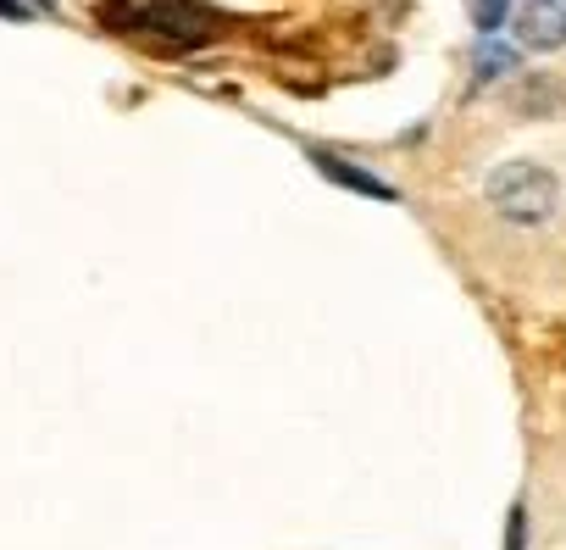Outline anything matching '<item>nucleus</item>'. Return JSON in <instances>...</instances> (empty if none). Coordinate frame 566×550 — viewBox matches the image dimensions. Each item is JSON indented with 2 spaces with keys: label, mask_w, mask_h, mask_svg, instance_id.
Here are the masks:
<instances>
[{
  "label": "nucleus",
  "mask_w": 566,
  "mask_h": 550,
  "mask_svg": "<svg viewBox=\"0 0 566 550\" xmlns=\"http://www.w3.org/2000/svg\"><path fill=\"white\" fill-rule=\"evenodd\" d=\"M511 550H522V511H511Z\"/></svg>",
  "instance_id": "nucleus-7"
},
{
  "label": "nucleus",
  "mask_w": 566,
  "mask_h": 550,
  "mask_svg": "<svg viewBox=\"0 0 566 550\" xmlns=\"http://www.w3.org/2000/svg\"><path fill=\"white\" fill-rule=\"evenodd\" d=\"M317 167H323L334 184H345V189H361V195H378V200H389V189H384V184H373V178H367L361 167H350V162H334V156H323V151H317Z\"/></svg>",
  "instance_id": "nucleus-4"
},
{
  "label": "nucleus",
  "mask_w": 566,
  "mask_h": 550,
  "mask_svg": "<svg viewBox=\"0 0 566 550\" xmlns=\"http://www.w3.org/2000/svg\"><path fill=\"white\" fill-rule=\"evenodd\" d=\"M101 18L112 29H145V34H161L172 45H200L211 34V18L195 0H139V7H106Z\"/></svg>",
  "instance_id": "nucleus-1"
},
{
  "label": "nucleus",
  "mask_w": 566,
  "mask_h": 550,
  "mask_svg": "<svg viewBox=\"0 0 566 550\" xmlns=\"http://www.w3.org/2000/svg\"><path fill=\"white\" fill-rule=\"evenodd\" d=\"M505 12H511V0H472L478 29H500V23H505Z\"/></svg>",
  "instance_id": "nucleus-5"
},
{
  "label": "nucleus",
  "mask_w": 566,
  "mask_h": 550,
  "mask_svg": "<svg viewBox=\"0 0 566 550\" xmlns=\"http://www.w3.org/2000/svg\"><path fill=\"white\" fill-rule=\"evenodd\" d=\"M489 200L500 217L511 222H544L555 211V178L544 167H527V162H511L489 178Z\"/></svg>",
  "instance_id": "nucleus-2"
},
{
  "label": "nucleus",
  "mask_w": 566,
  "mask_h": 550,
  "mask_svg": "<svg viewBox=\"0 0 566 550\" xmlns=\"http://www.w3.org/2000/svg\"><path fill=\"white\" fill-rule=\"evenodd\" d=\"M40 7H51V0H40Z\"/></svg>",
  "instance_id": "nucleus-9"
},
{
  "label": "nucleus",
  "mask_w": 566,
  "mask_h": 550,
  "mask_svg": "<svg viewBox=\"0 0 566 550\" xmlns=\"http://www.w3.org/2000/svg\"><path fill=\"white\" fill-rule=\"evenodd\" d=\"M505 68H511V51H505V45L478 51V79H494V73H505Z\"/></svg>",
  "instance_id": "nucleus-6"
},
{
  "label": "nucleus",
  "mask_w": 566,
  "mask_h": 550,
  "mask_svg": "<svg viewBox=\"0 0 566 550\" xmlns=\"http://www.w3.org/2000/svg\"><path fill=\"white\" fill-rule=\"evenodd\" d=\"M516 34H522V45H533V51L566 45V7H555V0H527V12L516 18Z\"/></svg>",
  "instance_id": "nucleus-3"
},
{
  "label": "nucleus",
  "mask_w": 566,
  "mask_h": 550,
  "mask_svg": "<svg viewBox=\"0 0 566 550\" xmlns=\"http://www.w3.org/2000/svg\"><path fill=\"white\" fill-rule=\"evenodd\" d=\"M0 18H23V7L18 0H0Z\"/></svg>",
  "instance_id": "nucleus-8"
}]
</instances>
